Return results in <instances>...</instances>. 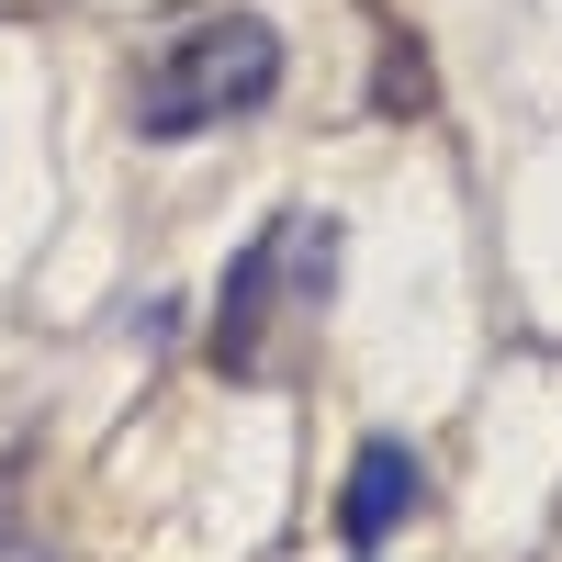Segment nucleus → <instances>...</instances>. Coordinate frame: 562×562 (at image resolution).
Segmentation results:
<instances>
[{
	"label": "nucleus",
	"mask_w": 562,
	"mask_h": 562,
	"mask_svg": "<svg viewBox=\"0 0 562 562\" xmlns=\"http://www.w3.org/2000/svg\"><path fill=\"white\" fill-rule=\"evenodd\" d=\"M338 293V225L326 214H281L270 237H248L225 259V293H214V371L225 383H259L281 371V349L304 338Z\"/></svg>",
	"instance_id": "nucleus-1"
},
{
	"label": "nucleus",
	"mask_w": 562,
	"mask_h": 562,
	"mask_svg": "<svg viewBox=\"0 0 562 562\" xmlns=\"http://www.w3.org/2000/svg\"><path fill=\"white\" fill-rule=\"evenodd\" d=\"M416 506H428V473H416V450L405 439H360V461H349V484H338V540H349V562H371Z\"/></svg>",
	"instance_id": "nucleus-3"
},
{
	"label": "nucleus",
	"mask_w": 562,
	"mask_h": 562,
	"mask_svg": "<svg viewBox=\"0 0 562 562\" xmlns=\"http://www.w3.org/2000/svg\"><path fill=\"white\" fill-rule=\"evenodd\" d=\"M12 495H23V461H0V529H12Z\"/></svg>",
	"instance_id": "nucleus-4"
},
{
	"label": "nucleus",
	"mask_w": 562,
	"mask_h": 562,
	"mask_svg": "<svg viewBox=\"0 0 562 562\" xmlns=\"http://www.w3.org/2000/svg\"><path fill=\"white\" fill-rule=\"evenodd\" d=\"M270 90H281V34L259 12H225V23H192L180 45H158L124 113H135L147 147H192L214 124H248Z\"/></svg>",
	"instance_id": "nucleus-2"
}]
</instances>
